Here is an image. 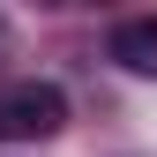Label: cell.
Instances as JSON below:
<instances>
[{
  "label": "cell",
  "mask_w": 157,
  "mask_h": 157,
  "mask_svg": "<svg viewBox=\"0 0 157 157\" xmlns=\"http://www.w3.org/2000/svg\"><path fill=\"white\" fill-rule=\"evenodd\" d=\"M67 127V97L60 82H8L0 90V142H45V135Z\"/></svg>",
  "instance_id": "6da1fadb"
},
{
  "label": "cell",
  "mask_w": 157,
  "mask_h": 157,
  "mask_svg": "<svg viewBox=\"0 0 157 157\" xmlns=\"http://www.w3.org/2000/svg\"><path fill=\"white\" fill-rule=\"evenodd\" d=\"M105 52H112L127 75H157V15H127V23H112Z\"/></svg>",
  "instance_id": "7a4b0ae2"
}]
</instances>
